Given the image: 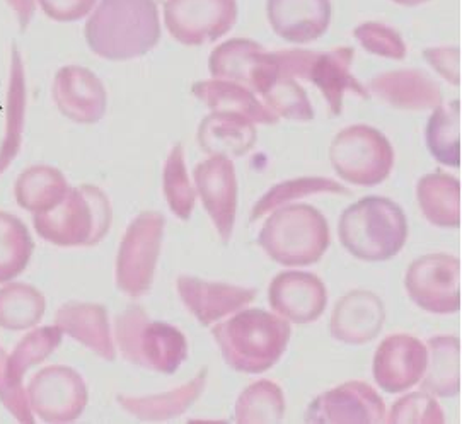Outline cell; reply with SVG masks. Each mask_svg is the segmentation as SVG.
<instances>
[{
  "label": "cell",
  "instance_id": "obj_24",
  "mask_svg": "<svg viewBox=\"0 0 462 424\" xmlns=\"http://www.w3.org/2000/svg\"><path fill=\"white\" fill-rule=\"evenodd\" d=\"M55 326L72 339L91 349L105 362L116 360L109 329L108 310L99 303L70 302L62 305L55 314Z\"/></svg>",
  "mask_w": 462,
  "mask_h": 424
},
{
  "label": "cell",
  "instance_id": "obj_34",
  "mask_svg": "<svg viewBox=\"0 0 462 424\" xmlns=\"http://www.w3.org/2000/svg\"><path fill=\"white\" fill-rule=\"evenodd\" d=\"M285 397L280 385L260 380L239 395L234 408V421L239 424H275L283 419Z\"/></svg>",
  "mask_w": 462,
  "mask_h": 424
},
{
  "label": "cell",
  "instance_id": "obj_14",
  "mask_svg": "<svg viewBox=\"0 0 462 424\" xmlns=\"http://www.w3.org/2000/svg\"><path fill=\"white\" fill-rule=\"evenodd\" d=\"M310 424H381L385 421L383 397L362 380H350L318 395L306 410Z\"/></svg>",
  "mask_w": 462,
  "mask_h": 424
},
{
  "label": "cell",
  "instance_id": "obj_20",
  "mask_svg": "<svg viewBox=\"0 0 462 424\" xmlns=\"http://www.w3.org/2000/svg\"><path fill=\"white\" fill-rule=\"evenodd\" d=\"M385 322L384 302L367 290L341 297L329 320V334L345 345L360 346L375 339Z\"/></svg>",
  "mask_w": 462,
  "mask_h": 424
},
{
  "label": "cell",
  "instance_id": "obj_25",
  "mask_svg": "<svg viewBox=\"0 0 462 424\" xmlns=\"http://www.w3.org/2000/svg\"><path fill=\"white\" fill-rule=\"evenodd\" d=\"M256 128L253 122L236 113L214 111L205 116L199 128V143L208 155L237 159L246 155L256 143Z\"/></svg>",
  "mask_w": 462,
  "mask_h": 424
},
{
  "label": "cell",
  "instance_id": "obj_26",
  "mask_svg": "<svg viewBox=\"0 0 462 424\" xmlns=\"http://www.w3.org/2000/svg\"><path fill=\"white\" fill-rule=\"evenodd\" d=\"M191 92L212 111L236 113L245 116L249 122L262 124H277L280 120L275 113H272L268 107L262 105V101H258L254 92L249 91L237 82L222 78L200 80L193 84Z\"/></svg>",
  "mask_w": 462,
  "mask_h": 424
},
{
  "label": "cell",
  "instance_id": "obj_3",
  "mask_svg": "<svg viewBox=\"0 0 462 424\" xmlns=\"http://www.w3.org/2000/svg\"><path fill=\"white\" fill-rule=\"evenodd\" d=\"M341 245L362 261L394 258L408 239V220L398 203L384 197H365L341 213Z\"/></svg>",
  "mask_w": 462,
  "mask_h": 424
},
{
  "label": "cell",
  "instance_id": "obj_40",
  "mask_svg": "<svg viewBox=\"0 0 462 424\" xmlns=\"http://www.w3.org/2000/svg\"><path fill=\"white\" fill-rule=\"evenodd\" d=\"M354 36L362 48L372 55L391 60H402L406 57V43L400 32L383 23H364L355 28Z\"/></svg>",
  "mask_w": 462,
  "mask_h": 424
},
{
  "label": "cell",
  "instance_id": "obj_21",
  "mask_svg": "<svg viewBox=\"0 0 462 424\" xmlns=\"http://www.w3.org/2000/svg\"><path fill=\"white\" fill-rule=\"evenodd\" d=\"M272 30L289 43L304 45L323 36L331 23V0H266Z\"/></svg>",
  "mask_w": 462,
  "mask_h": 424
},
{
  "label": "cell",
  "instance_id": "obj_28",
  "mask_svg": "<svg viewBox=\"0 0 462 424\" xmlns=\"http://www.w3.org/2000/svg\"><path fill=\"white\" fill-rule=\"evenodd\" d=\"M427 368L421 389L435 397L461 392V341L457 336H435L427 341Z\"/></svg>",
  "mask_w": 462,
  "mask_h": 424
},
{
  "label": "cell",
  "instance_id": "obj_18",
  "mask_svg": "<svg viewBox=\"0 0 462 424\" xmlns=\"http://www.w3.org/2000/svg\"><path fill=\"white\" fill-rule=\"evenodd\" d=\"M268 300L282 318L293 324H310L323 316L328 291L316 274L283 272L270 283Z\"/></svg>",
  "mask_w": 462,
  "mask_h": 424
},
{
  "label": "cell",
  "instance_id": "obj_32",
  "mask_svg": "<svg viewBox=\"0 0 462 424\" xmlns=\"http://www.w3.org/2000/svg\"><path fill=\"white\" fill-rule=\"evenodd\" d=\"M24 120H26V76H24V65L21 60V55L16 48H13L9 91H7L5 134L0 143V174L11 166V162L19 153Z\"/></svg>",
  "mask_w": 462,
  "mask_h": 424
},
{
  "label": "cell",
  "instance_id": "obj_4",
  "mask_svg": "<svg viewBox=\"0 0 462 424\" xmlns=\"http://www.w3.org/2000/svg\"><path fill=\"white\" fill-rule=\"evenodd\" d=\"M111 203L93 184L69 188L62 201L48 212L34 213L32 224L42 239L60 247L96 245L111 227Z\"/></svg>",
  "mask_w": 462,
  "mask_h": 424
},
{
  "label": "cell",
  "instance_id": "obj_8",
  "mask_svg": "<svg viewBox=\"0 0 462 424\" xmlns=\"http://www.w3.org/2000/svg\"><path fill=\"white\" fill-rule=\"evenodd\" d=\"M166 218L159 212H142L126 228L116 256V287L139 299L154 281Z\"/></svg>",
  "mask_w": 462,
  "mask_h": 424
},
{
  "label": "cell",
  "instance_id": "obj_12",
  "mask_svg": "<svg viewBox=\"0 0 462 424\" xmlns=\"http://www.w3.org/2000/svg\"><path fill=\"white\" fill-rule=\"evenodd\" d=\"M32 410L45 423H72L88 406V385L74 368L51 364L32 377L28 389Z\"/></svg>",
  "mask_w": 462,
  "mask_h": 424
},
{
  "label": "cell",
  "instance_id": "obj_38",
  "mask_svg": "<svg viewBox=\"0 0 462 424\" xmlns=\"http://www.w3.org/2000/svg\"><path fill=\"white\" fill-rule=\"evenodd\" d=\"M264 106L278 118L292 122H310L314 109L310 106L308 92L293 77L278 76L275 82L263 94Z\"/></svg>",
  "mask_w": 462,
  "mask_h": 424
},
{
  "label": "cell",
  "instance_id": "obj_1",
  "mask_svg": "<svg viewBox=\"0 0 462 424\" xmlns=\"http://www.w3.org/2000/svg\"><path fill=\"white\" fill-rule=\"evenodd\" d=\"M86 41L94 55L109 61L143 57L161 40L155 0H99L88 17Z\"/></svg>",
  "mask_w": 462,
  "mask_h": 424
},
{
  "label": "cell",
  "instance_id": "obj_6",
  "mask_svg": "<svg viewBox=\"0 0 462 424\" xmlns=\"http://www.w3.org/2000/svg\"><path fill=\"white\" fill-rule=\"evenodd\" d=\"M115 336L125 360L151 372L172 375L188 358L185 334L152 320L139 305H130L116 318Z\"/></svg>",
  "mask_w": 462,
  "mask_h": 424
},
{
  "label": "cell",
  "instance_id": "obj_2",
  "mask_svg": "<svg viewBox=\"0 0 462 424\" xmlns=\"http://www.w3.org/2000/svg\"><path fill=\"white\" fill-rule=\"evenodd\" d=\"M214 339L232 370L258 375L280 362L291 341L287 320L262 309H247L217 324Z\"/></svg>",
  "mask_w": 462,
  "mask_h": 424
},
{
  "label": "cell",
  "instance_id": "obj_27",
  "mask_svg": "<svg viewBox=\"0 0 462 424\" xmlns=\"http://www.w3.org/2000/svg\"><path fill=\"white\" fill-rule=\"evenodd\" d=\"M207 375H208V370L201 368L200 373L195 379L164 394L145 395V397L118 395V404L142 421L174 419L197 402V399L200 397L207 385Z\"/></svg>",
  "mask_w": 462,
  "mask_h": 424
},
{
  "label": "cell",
  "instance_id": "obj_31",
  "mask_svg": "<svg viewBox=\"0 0 462 424\" xmlns=\"http://www.w3.org/2000/svg\"><path fill=\"white\" fill-rule=\"evenodd\" d=\"M427 147L433 159L447 167H461V101L433 107L425 130Z\"/></svg>",
  "mask_w": 462,
  "mask_h": 424
},
{
  "label": "cell",
  "instance_id": "obj_35",
  "mask_svg": "<svg viewBox=\"0 0 462 424\" xmlns=\"http://www.w3.org/2000/svg\"><path fill=\"white\" fill-rule=\"evenodd\" d=\"M32 234L11 213L0 212V283L16 280L23 273L32 256Z\"/></svg>",
  "mask_w": 462,
  "mask_h": 424
},
{
  "label": "cell",
  "instance_id": "obj_37",
  "mask_svg": "<svg viewBox=\"0 0 462 424\" xmlns=\"http://www.w3.org/2000/svg\"><path fill=\"white\" fill-rule=\"evenodd\" d=\"M162 186H164V197L168 199L171 212L181 220H188L195 208L197 191L189 181V176L186 171L185 151L181 143L172 147L170 157L166 161Z\"/></svg>",
  "mask_w": 462,
  "mask_h": 424
},
{
  "label": "cell",
  "instance_id": "obj_30",
  "mask_svg": "<svg viewBox=\"0 0 462 424\" xmlns=\"http://www.w3.org/2000/svg\"><path fill=\"white\" fill-rule=\"evenodd\" d=\"M69 191L62 172L55 167L32 166L21 172L14 186L17 205L32 213L48 212L57 207Z\"/></svg>",
  "mask_w": 462,
  "mask_h": 424
},
{
  "label": "cell",
  "instance_id": "obj_39",
  "mask_svg": "<svg viewBox=\"0 0 462 424\" xmlns=\"http://www.w3.org/2000/svg\"><path fill=\"white\" fill-rule=\"evenodd\" d=\"M391 424H444L446 416L433 395L411 392L394 402L391 414L385 418Z\"/></svg>",
  "mask_w": 462,
  "mask_h": 424
},
{
  "label": "cell",
  "instance_id": "obj_43",
  "mask_svg": "<svg viewBox=\"0 0 462 424\" xmlns=\"http://www.w3.org/2000/svg\"><path fill=\"white\" fill-rule=\"evenodd\" d=\"M5 2L13 9V13L16 14L21 30H26L32 21L34 9H36V0H5Z\"/></svg>",
  "mask_w": 462,
  "mask_h": 424
},
{
  "label": "cell",
  "instance_id": "obj_16",
  "mask_svg": "<svg viewBox=\"0 0 462 424\" xmlns=\"http://www.w3.org/2000/svg\"><path fill=\"white\" fill-rule=\"evenodd\" d=\"M195 184L224 244L231 241L237 210V180L231 159L212 155L195 167Z\"/></svg>",
  "mask_w": 462,
  "mask_h": 424
},
{
  "label": "cell",
  "instance_id": "obj_9",
  "mask_svg": "<svg viewBox=\"0 0 462 424\" xmlns=\"http://www.w3.org/2000/svg\"><path fill=\"white\" fill-rule=\"evenodd\" d=\"M62 336L60 327L43 326L26 334L13 353L0 346V402L19 423H34L28 392L23 387L24 373L45 362L60 346Z\"/></svg>",
  "mask_w": 462,
  "mask_h": 424
},
{
  "label": "cell",
  "instance_id": "obj_5",
  "mask_svg": "<svg viewBox=\"0 0 462 424\" xmlns=\"http://www.w3.org/2000/svg\"><path fill=\"white\" fill-rule=\"evenodd\" d=\"M331 243L323 213L312 205H285L268 217L258 244L282 266H309L323 258Z\"/></svg>",
  "mask_w": 462,
  "mask_h": 424
},
{
  "label": "cell",
  "instance_id": "obj_29",
  "mask_svg": "<svg viewBox=\"0 0 462 424\" xmlns=\"http://www.w3.org/2000/svg\"><path fill=\"white\" fill-rule=\"evenodd\" d=\"M418 205L431 226L461 227V182L446 172L423 176L416 186Z\"/></svg>",
  "mask_w": 462,
  "mask_h": 424
},
{
  "label": "cell",
  "instance_id": "obj_7",
  "mask_svg": "<svg viewBox=\"0 0 462 424\" xmlns=\"http://www.w3.org/2000/svg\"><path fill=\"white\" fill-rule=\"evenodd\" d=\"M329 161L343 181L372 188L387 180L394 166V149L383 132L369 124L341 130L329 147Z\"/></svg>",
  "mask_w": 462,
  "mask_h": 424
},
{
  "label": "cell",
  "instance_id": "obj_22",
  "mask_svg": "<svg viewBox=\"0 0 462 424\" xmlns=\"http://www.w3.org/2000/svg\"><path fill=\"white\" fill-rule=\"evenodd\" d=\"M354 61V50L350 46H338L331 51H316L310 61L306 80L312 82L326 99L333 116L343 109V97L346 92L369 99L367 89L352 76L350 67Z\"/></svg>",
  "mask_w": 462,
  "mask_h": 424
},
{
  "label": "cell",
  "instance_id": "obj_41",
  "mask_svg": "<svg viewBox=\"0 0 462 424\" xmlns=\"http://www.w3.org/2000/svg\"><path fill=\"white\" fill-rule=\"evenodd\" d=\"M431 69L448 84L461 86V50L457 46H435L423 51Z\"/></svg>",
  "mask_w": 462,
  "mask_h": 424
},
{
  "label": "cell",
  "instance_id": "obj_23",
  "mask_svg": "<svg viewBox=\"0 0 462 424\" xmlns=\"http://www.w3.org/2000/svg\"><path fill=\"white\" fill-rule=\"evenodd\" d=\"M369 89L379 101L396 109L423 111L442 105L439 84L416 69L393 70L374 77Z\"/></svg>",
  "mask_w": 462,
  "mask_h": 424
},
{
  "label": "cell",
  "instance_id": "obj_11",
  "mask_svg": "<svg viewBox=\"0 0 462 424\" xmlns=\"http://www.w3.org/2000/svg\"><path fill=\"white\" fill-rule=\"evenodd\" d=\"M237 21V0H166L164 23L185 46H201L227 34Z\"/></svg>",
  "mask_w": 462,
  "mask_h": 424
},
{
  "label": "cell",
  "instance_id": "obj_42",
  "mask_svg": "<svg viewBox=\"0 0 462 424\" xmlns=\"http://www.w3.org/2000/svg\"><path fill=\"white\" fill-rule=\"evenodd\" d=\"M47 17L57 23H76L91 14L97 0H36Z\"/></svg>",
  "mask_w": 462,
  "mask_h": 424
},
{
  "label": "cell",
  "instance_id": "obj_13",
  "mask_svg": "<svg viewBox=\"0 0 462 424\" xmlns=\"http://www.w3.org/2000/svg\"><path fill=\"white\" fill-rule=\"evenodd\" d=\"M208 70L214 78L237 82L262 96L278 77L275 53L246 38H234L217 46L210 53Z\"/></svg>",
  "mask_w": 462,
  "mask_h": 424
},
{
  "label": "cell",
  "instance_id": "obj_33",
  "mask_svg": "<svg viewBox=\"0 0 462 424\" xmlns=\"http://www.w3.org/2000/svg\"><path fill=\"white\" fill-rule=\"evenodd\" d=\"M47 309L40 290L26 283H9L0 288V327L7 331H26L36 326Z\"/></svg>",
  "mask_w": 462,
  "mask_h": 424
},
{
  "label": "cell",
  "instance_id": "obj_10",
  "mask_svg": "<svg viewBox=\"0 0 462 424\" xmlns=\"http://www.w3.org/2000/svg\"><path fill=\"white\" fill-rule=\"evenodd\" d=\"M410 299L431 314L461 310V261L450 254L433 253L415 259L404 278Z\"/></svg>",
  "mask_w": 462,
  "mask_h": 424
},
{
  "label": "cell",
  "instance_id": "obj_19",
  "mask_svg": "<svg viewBox=\"0 0 462 424\" xmlns=\"http://www.w3.org/2000/svg\"><path fill=\"white\" fill-rule=\"evenodd\" d=\"M176 287L188 312L193 314L201 326H210L229 314L239 312L256 299V288L205 281L195 276H180Z\"/></svg>",
  "mask_w": 462,
  "mask_h": 424
},
{
  "label": "cell",
  "instance_id": "obj_17",
  "mask_svg": "<svg viewBox=\"0 0 462 424\" xmlns=\"http://www.w3.org/2000/svg\"><path fill=\"white\" fill-rule=\"evenodd\" d=\"M53 101L70 122L93 124L103 120L106 113L108 92L93 70L67 65L53 80Z\"/></svg>",
  "mask_w": 462,
  "mask_h": 424
},
{
  "label": "cell",
  "instance_id": "obj_44",
  "mask_svg": "<svg viewBox=\"0 0 462 424\" xmlns=\"http://www.w3.org/2000/svg\"><path fill=\"white\" fill-rule=\"evenodd\" d=\"M393 2L398 4V5H404V7H416V5H421L429 0H393Z\"/></svg>",
  "mask_w": 462,
  "mask_h": 424
},
{
  "label": "cell",
  "instance_id": "obj_36",
  "mask_svg": "<svg viewBox=\"0 0 462 424\" xmlns=\"http://www.w3.org/2000/svg\"><path fill=\"white\" fill-rule=\"evenodd\" d=\"M319 193H333V195H348L343 184L333 181L329 178H299L292 181H283L275 184L268 193L263 195L262 199L254 205L251 213V222H256L263 215L273 212L280 207L289 205L293 199L319 195Z\"/></svg>",
  "mask_w": 462,
  "mask_h": 424
},
{
  "label": "cell",
  "instance_id": "obj_15",
  "mask_svg": "<svg viewBox=\"0 0 462 424\" xmlns=\"http://www.w3.org/2000/svg\"><path fill=\"white\" fill-rule=\"evenodd\" d=\"M427 346L410 334H393L379 345L374 356V379L387 394L404 392L423 377Z\"/></svg>",
  "mask_w": 462,
  "mask_h": 424
}]
</instances>
